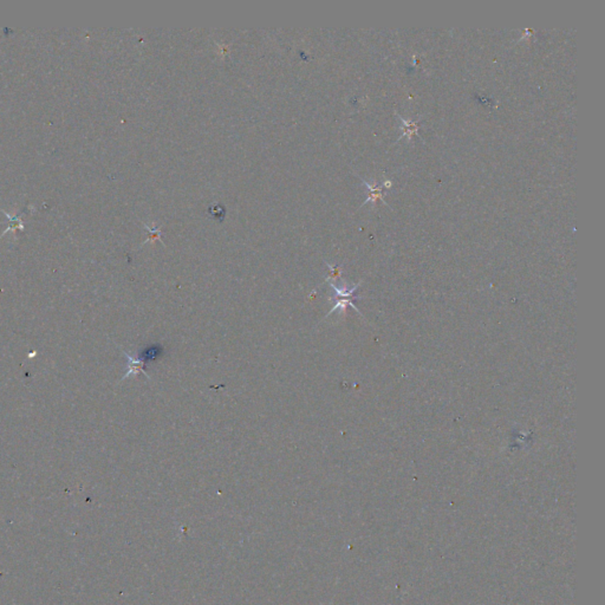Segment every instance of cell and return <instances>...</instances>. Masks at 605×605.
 <instances>
[{
    "instance_id": "obj_1",
    "label": "cell",
    "mask_w": 605,
    "mask_h": 605,
    "mask_svg": "<svg viewBox=\"0 0 605 605\" xmlns=\"http://www.w3.org/2000/svg\"><path fill=\"white\" fill-rule=\"evenodd\" d=\"M362 182L364 183V185L367 186L368 188V198L367 200L364 201L363 205L369 204V202H373V204H376L377 201L381 200L383 204L388 206V202L384 201V199H383V186L381 183L376 182V181H373V182H368L367 180L361 179ZM362 205V206H363Z\"/></svg>"
},
{
    "instance_id": "obj_4",
    "label": "cell",
    "mask_w": 605,
    "mask_h": 605,
    "mask_svg": "<svg viewBox=\"0 0 605 605\" xmlns=\"http://www.w3.org/2000/svg\"><path fill=\"white\" fill-rule=\"evenodd\" d=\"M145 227H146V229L149 232V238L146 240L145 244H147V242H155L157 240V241H161L162 242V245H164L163 241H162V240H161V228H160V227H154V228H151V227L147 226V225H145ZM145 244H143V245H145Z\"/></svg>"
},
{
    "instance_id": "obj_2",
    "label": "cell",
    "mask_w": 605,
    "mask_h": 605,
    "mask_svg": "<svg viewBox=\"0 0 605 605\" xmlns=\"http://www.w3.org/2000/svg\"><path fill=\"white\" fill-rule=\"evenodd\" d=\"M122 352H123V355L127 357V360H128V371H127L126 375L123 376L122 381H123V379L128 378V377H130V376L139 375L140 373L143 374V375H145L148 379H151V377L147 375V373L145 371V369H143V367H145V361L140 360V358L133 357L132 355L127 354V352L123 351V350H122Z\"/></svg>"
},
{
    "instance_id": "obj_5",
    "label": "cell",
    "mask_w": 605,
    "mask_h": 605,
    "mask_svg": "<svg viewBox=\"0 0 605 605\" xmlns=\"http://www.w3.org/2000/svg\"><path fill=\"white\" fill-rule=\"evenodd\" d=\"M326 265H327V266H329V269L331 270V277H333V278H336V277L339 276V273H341V270H339L338 267L331 266V265H330V264H326Z\"/></svg>"
},
{
    "instance_id": "obj_3",
    "label": "cell",
    "mask_w": 605,
    "mask_h": 605,
    "mask_svg": "<svg viewBox=\"0 0 605 605\" xmlns=\"http://www.w3.org/2000/svg\"><path fill=\"white\" fill-rule=\"evenodd\" d=\"M397 117L400 118L401 122H402L401 129H402V133H403L400 139H398V141H400L402 137H404V136H407V139L409 140V141L413 136H417V132H419V122H414V121L405 120V118L401 117L400 115H397Z\"/></svg>"
},
{
    "instance_id": "obj_6",
    "label": "cell",
    "mask_w": 605,
    "mask_h": 605,
    "mask_svg": "<svg viewBox=\"0 0 605 605\" xmlns=\"http://www.w3.org/2000/svg\"><path fill=\"white\" fill-rule=\"evenodd\" d=\"M383 187H386V188H390L391 187V181H385L384 185H382Z\"/></svg>"
}]
</instances>
